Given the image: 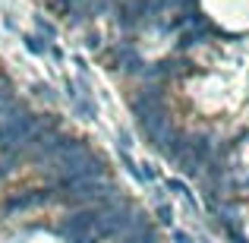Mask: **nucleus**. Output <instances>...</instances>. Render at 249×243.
Segmentation results:
<instances>
[{"label": "nucleus", "mask_w": 249, "mask_h": 243, "mask_svg": "<svg viewBox=\"0 0 249 243\" xmlns=\"http://www.w3.org/2000/svg\"><path fill=\"white\" fill-rule=\"evenodd\" d=\"M25 44H29V51H35V54H44V44L38 41L35 35H25Z\"/></svg>", "instance_id": "obj_6"}, {"label": "nucleus", "mask_w": 249, "mask_h": 243, "mask_svg": "<svg viewBox=\"0 0 249 243\" xmlns=\"http://www.w3.org/2000/svg\"><path fill=\"white\" fill-rule=\"evenodd\" d=\"M38 29H41V32H44V35H54V29H51V25H48V22H44V19H38Z\"/></svg>", "instance_id": "obj_8"}, {"label": "nucleus", "mask_w": 249, "mask_h": 243, "mask_svg": "<svg viewBox=\"0 0 249 243\" xmlns=\"http://www.w3.org/2000/svg\"><path fill=\"white\" fill-rule=\"evenodd\" d=\"M145 13H148L145 0H129V3H123L120 10H117V19H120L123 25H136V19L145 16Z\"/></svg>", "instance_id": "obj_4"}, {"label": "nucleus", "mask_w": 249, "mask_h": 243, "mask_svg": "<svg viewBox=\"0 0 249 243\" xmlns=\"http://www.w3.org/2000/svg\"><path fill=\"white\" fill-rule=\"evenodd\" d=\"M174 3H180V6H189V3H193V0H174Z\"/></svg>", "instance_id": "obj_9"}, {"label": "nucleus", "mask_w": 249, "mask_h": 243, "mask_svg": "<svg viewBox=\"0 0 249 243\" xmlns=\"http://www.w3.org/2000/svg\"><path fill=\"white\" fill-rule=\"evenodd\" d=\"M196 41H199V35H183L180 38V48H193Z\"/></svg>", "instance_id": "obj_7"}, {"label": "nucleus", "mask_w": 249, "mask_h": 243, "mask_svg": "<svg viewBox=\"0 0 249 243\" xmlns=\"http://www.w3.org/2000/svg\"><path fill=\"white\" fill-rule=\"evenodd\" d=\"M164 108V95H161L158 85H152V89H142V95L133 101V114L142 117V114H152V111Z\"/></svg>", "instance_id": "obj_3"}, {"label": "nucleus", "mask_w": 249, "mask_h": 243, "mask_svg": "<svg viewBox=\"0 0 249 243\" xmlns=\"http://www.w3.org/2000/svg\"><path fill=\"white\" fill-rule=\"evenodd\" d=\"M117 57H120V63H123V70H126V73H139V70H142V60H139V57H136L129 48L117 51Z\"/></svg>", "instance_id": "obj_5"}, {"label": "nucleus", "mask_w": 249, "mask_h": 243, "mask_svg": "<svg viewBox=\"0 0 249 243\" xmlns=\"http://www.w3.org/2000/svg\"><path fill=\"white\" fill-rule=\"evenodd\" d=\"M41 123V117L32 114L25 104L13 101L10 108L0 114V155H10L35 133V127Z\"/></svg>", "instance_id": "obj_1"}, {"label": "nucleus", "mask_w": 249, "mask_h": 243, "mask_svg": "<svg viewBox=\"0 0 249 243\" xmlns=\"http://www.w3.org/2000/svg\"><path fill=\"white\" fill-rule=\"evenodd\" d=\"M139 130L148 136V139L158 142L161 136L170 133V130H167V111L158 108V111H152V114H142V117H139Z\"/></svg>", "instance_id": "obj_2"}]
</instances>
